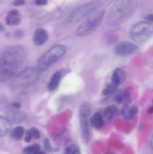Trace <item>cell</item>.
I'll list each match as a JSON object with an SVG mask.
<instances>
[{
  "label": "cell",
  "instance_id": "obj_1",
  "mask_svg": "<svg viewBox=\"0 0 153 154\" xmlns=\"http://www.w3.org/2000/svg\"><path fill=\"white\" fill-rule=\"evenodd\" d=\"M26 59V51L21 46L7 48L0 56V81L11 78Z\"/></svg>",
  "mask_w": 153,
  "mask_h": 154
},
{
  "label": "cell",
  "instance_id": "obj_2",
  "mask_svg": "<svg viewBox=\"0 0 153 154\" xmlns=\"http://www.w3.org/2000/svg\"><path fill=\"white\" fill-rule=\"evenodd\" d=\"M137 8V2L122 0L116 2L107 14V23L110 26H117L127 20Z\"/></svg>",
  "mask_w": 153,
  "mask_h": 154
},
{
  "label": "cell",
  "instance_id": "obj_3",
  "mask_svg": "<svg viewBox=\"0 0 153 154\" xmlns=\"http://www.w3.org/2000/svg\"><path fill=\"white\" fill-rule=\"evenodd\" d=\"M67 47L64 45H57L52 47L43 54L37 63V69L39 72L46 71L51 65L59 60L65 55Z\"/></svg>",
  "mask_w": 153,
  "mask_h": 154
},
{
  "label": "cell",
  "instance_id": "obj_4",
  "mask_svg": "<svg viewBox=\"0 0 153 154\" xmlns=\"http://www.w3.org/2000/svg\"><path fill=\"white\" fill-rule=\"evenodd\" d=\"M104 13V9H98L87 17L86 19L78 27L76 31L77 35L80 37H83L92 33L101 23Z\"/></svg>",
  "mask_w": 153,
  "mask_h": 154
},
{
  "label": "cell",
  "instance_id": "obj_5",
  "mask_svg": "<svg viewBox=\"0 0 153 154\" xmlns=\"http://www.w3.org/2000/svg\"><path fill=\"white\" fill-rule=\"evenodd\" d=\"M101 2L95 1L90 2L83 5L80 6L77 8L74 9L73 11L70 12V14L66 18L65 23L67 24H70L80 22L84 18L89 16L94 11L98 10L101 6Z\"/></svg>",
  "mask_w": 153,
  "mask_h": 154
},
{
  "label": "cell",
  "instance_id": "obj_6",
  "mask_svg": "<svg viewBox=\"0 0 153 154\" xmlns=\"http://www.w3.org/2000/svg\"><path fill=\"white\" fill-rule=\"evenodd\" d=\"M153 35V26L148 22L140 21L134 24L130 29V38L136 43L146 42Z\"/></svg>",
  "mask_w": 153,
  "mask_h": 154
},
{
  "label": "cell",
  "instance_id": "obj_7",
  "mask_svg": "<svg viewBox=\"0 0 153 154\" xmlns=\"http://www.w3.org/2000/svg\"><path fill=\"white\" fill-rule=\"evenodd\" d=\"M90 115H91V108L87 102H84L80 108L79 118L80 125L81 137L85 143L89 141L90 138Z\"/></svg>",
  "mask_w": 153,
  "mask_h": 154
},
{
  "label": "cell",
  "instance_id": "obj_8",
  "mask_svg": "<svg viewBox=\"0 0 153 154\" xmlns=\"http://www.w3.org/2000/svg\"><path fill=\"white\" fill-rule=\"evenodd\" d=\"M40 72L37 68L29 67L24 69L22 72L18 74L17 79L22 85H28L34 83L40 76Z\"/></svg>",
  "mask_w": 153,
  "mask_h": 154
},
{
  "label": "cell",
  "instance_id": "obj_9",
  "mask_svg": "<svg viewBox=\"0 0 153 154\" xmlns=\"http://www.w3.org/2000/svg\"><path fill=\"white\" fill-rule=\"evenodd\" d=\"M138 50V47L135 44L129 42H122L117 44L115 47L116 54L120 57H128L132 55Z\"/></svg>",
  "mask_w": 153,
  "mask_h": 154
},
{
  "label": "cell",
  "instance_id": "obj_10",
  "mask_svg": "<svg viewBox=\"0 0 153 154\" xmlns=\"http://www.w3.org/2000/svg\"><path fill=\"white\" fill-rule=\"evenodd\" d=\"M48 40V33L44 29L38 28L33 35V43L37 46H40L45 44Z\"/></svg>",
  "mask_w": 153,
  "mask_h": 154
},
{
  "label": "cell",
  "instance_id": "obj_11",
  "mask_svg": "<svg viewBox=\"0 0 153 154\" xmlns=\"http://www.w3.org/2000/svg\"><path fill=\"white\" fill-rule=\"evenodd\" d=\"M21 21V16L19 11L16 10H12L8 12L7 18H6V23L9 26H16L20 24Z\"/></svg>",
  "mask_w": 153,
  "mask_h": 154
},
{
  "label": "cell",
  "instance_id": "obj_12",
  "mask_svg": "<svg viewBox=\"0 0 153 154\" xmlns=\"http://www.w3.org/2000/svg\"><path fill=\"white\" fill-rule=\"evenodd\" d=\"M125 79V73L122 69H118L113 72L111 78V84L116 87H118Z\"/></svg>",
  "mask_w": 153,
  "mask_h": 154
},
{
  "label": "cell",
  "instance_id": "obj_13",
  "mask_svg": "<svg viewBox=\"0 0 153 154\" xmlns=\"http://www.w3.org/2000/svg\"><path fill=\"white\" fill-rule=\"evenodd\" d=\"M8 116V119L9 121L14 123H20V122L23 121L26 118L25 114L18 111H9Z\"/></svg>",
  "mask_w": 153,
  "mask_h": 154
},
{
  "label": "cell",
  "instance_id": "obj_14",
  "mask_svg": "<svg viewBox=\"0 0 153 154\" xmlns=\"http://www.w3.org/2000/svg\"><path fill=\"white\" fill-rule=\"evenodd\" d=\"M91 123L93 127L96 129H100L104 126V117L100 113H95L91 118Z\"/></svg>",
  "mask_w": 153,
  "mask_h": 154
},
{
  "label": "cell",
  "instance_id": "obj_15",
  "mask_svg": "<svg viewBox=\"0 0 153 154\" xmlns=\"http://www.w3.org/2000/svg\"><path fill=\"white\" fill-rule=\"evenodd\" d=\"M10 129V122L6 117L0 116V138L5 136Z\"/></svg>",
  "mask_w": 153,
  "mask_h": 154
},
{
  "label": "cell",
  "instance_id": "obj_16",
  "mask_svg": "<svg viewBox=\"0 0 153 154\" xmlns=\"http://www.w3.org/2000/svg\"><path fill=\"white\" fill-rule=\"evenodd\" d=\"M62 78V74L60 72H56L53 75H52L49 84H48V88L50 90L52 91L55 90L58 87V84H59L60 81Z\"/></svg>",
  "mask_w": 153,
  "mask_h": 154
},
{
  "label": "cell",
  "instance_id": "obj_17",
  "mask_svg": "<svg viewBox=\"0 0 153 154\" xmlns=\"http://www.w3.org/2000/svg\"><path fill=\"white\" fill-rule=\"evenodd\" d=\"M117 112H118V110H117L116 107L113 106V105L108 107L104 111L105 118L107 120H111L112 118H113L114 116L117 114Z\"/></svg>",
  "mask_w": 153,
  "mask_h": 154
},
{
  "label": "cell",
  "instance_id": "obj_18",
  "mask_svg": "<svg viewBox=\"0 0 153 154\" xmlns=\"http://www.w3.org/2000/svg\"><path fill=\"white\" fill-rule=\"evenodd\" d=\"M24 132H25V130H24L23 127H22V126H16V127H15L13 129L11 132L12 138L16 140H20L22 138V136H23Z\"/></svg>",
  "mask_w": 153,
  "mask_h": 154
},
{
  "label": "cell",
  "instance_id": "obj_19",
  "mask_svg": "<svg viewBox=\"0 0 153 154\" xmlns=\"http://www.w3.org/2000/svg\"><path fill=\"white\" fill-rule=\"evenodd\" d=\"M40 147L39 144H33V145L26 147L23 151H22V153H23V154H35L40 150Z\"/></svg>",
  "mask_w": 153,
  "mask_h": 154
},
{
  "label": "cell",
  "instance_id": "obj_20",
  "mask_svg": "<svg viewBox=\"0 0 153 154\" xmlns=\"http://www.w3.org/2000/svg\"><path fill=\"white\" fill-rule=\"evenodd\" d=\"M137 107L132 106L124 111V116L126 119H131L137 113Z\"/></svg>",
  "mask_w": 153,
  "mask_h": 154
},
{
  "label": "cell",
  "instance_id": "obj_21",
  "mask_svg": "<svg viewBox=\"0 0 153 154\" xmlns=\"http://www.w3.org/2000/svg\"><path fill=\"white\" fill-rule=\"evenodd\" d=\"M64 154H80V150L77 146L72 144L66 148Z\"/></svg>",
  "mask_w": 153,
  "mask_h": 154
},
{
  "label": "cell",
  "instance_id": "obj_22",
  "mask_svg": "<svg viewBox=\"0 0 153 154\" xmlns=\"http://www.w3.org/2000/svg\"><path fill=\"white\" fill-rule=\"evenodd\" d=\"M128 97V94L127 93H124V92H120V93H117L115 96V101L118 103H122L124 101H125V99Z\"/></svg>",
  "mask_w": 153,
  "mask_h": 154
},
{
  "label": "cell",
  "instance_id": "obj_23",
  "mask_svg": "<svg viewBox=\"0 0 153 154\" xmlns=\"http://www.w3.org/2000/svg\"><path fill=\"white\" fill-rule=\"evenodd\" d=\"M28 132H29L30 135H31L32 138H36V139L40 138V132H39L37 129H35V128H32V129L28 131Z\"/></svg>",
  "mask_w": 153,
  "mask_h": 154
},
{
  "label": "cell",
  "instance_id": "obj_24",
  "mask_svg": "<svg viewBox=\"0 0 153 154\" xmlns=\"http://www.w3.org/2000/svg\"><path fill=\"white\" fill-rule=\"evenodd\" d=\"M36 5H46L47 3L46 1H40V0H38V1L34 2Z\"/></svg>",
  "mask_w": 153,
  "mask_h": 154
},
{
  "label": "cell",
  "instance_id": "obj_25",
  "mask_svg": "<svg viewBox=\"0 0 153 154\" xmlns=\"http://www.w3.org/2000/svg\"><path fill=\"white\" fill-rule=\"evenodd\" d=\"M31 139H32V136H31V135H30L29 132H27L26 136V138H25L26 142H29V141H31Z\"/></svg>",
  "mask_w": 153,
  "mask_h": 154
},
{
  "label": "cell",
  "instance_id": "obj_26",
  "mask_svg": "<svg viewBox=\"0 0 153 154\" xmlns=\"http://www.w3.org/2000/svg\"><path fill=\"white\" fill-rule=\"evenodd\" d=\"M24 1H19V0H17V1H14L13 2V4L14 5H16V6H18V5H23L24 4Z\"/></svg>",
  "mask_w": 153,
  "mask_h": 154
},
{
  "label": "cell",
  "instance_id": "obj_27",
  "mask_svg": "<svg viewBox=\"0 0 153 154\" xmlns=\"http://www.w3.org/2000/svg\"><path fill=\"white\" fill-rule=\"evenodd\" d=\"M148 113H149V114H153V106L151 107V108H150L149 109H148Z\"/></svg>",
  "mask_w": 153,
  "mask_h": 154
},
{
  "label": "cell",
  "instance_id": "obj_28",
  "mask_svg": "<svg viewBox=\"0 0 153 154\" xmlns=\"http://www.w3.org/2000/svg\"><path fill=\"white\" fill-rule=\"evenodd\" d=\"M35 154H46L44 153V152H43V151H40V150H39L38 152H37V153H36Z\"/></svg>",
  "mask_w": 153,
  "mask_h": 154
},
{
  "label": "cell",
  "instance_id": "obj_29",
  "mask_svg": "<svg viewBox=\"0 0 153 154\" xmlns=\"http://www.w3.org/2000/svg\"><path fill=\"white\" fill-rule=\"evenodd\" d=\"M151 147H152V148L153 149V138H152V140H151Z\"/></svg>",
  "mask_w": 153,
  "mask_h": 154
},
{
  "label": "cell",
  "instance_id": "obj_30",
  "mask_svg": "<svg viewBox=\"0 0 153 154\" xmlns=\"http://www.w3.org/2000/svg\"><path fill=\"white\" fill-rule=\"evenodd\" d=\"M1 28H2V26H1V24H0V29H1Z\"/></svg>",
  "mask_w": 153,
  "mask_h": 154
},
{
  "label": "cell",
  "instance_id": "obj_31",
  "mask_svg": "<svg viewBox=\"0 0 153 154\" xmlns=\"http://www.w3.org/2000/svg\"><path fill=\"white\" fill-rule=\"evenodd\" d=\"M108 154H113V153H108Z\"/></svg>",
  "mask_w": 153,
  "mask_h": 154
}]
</instances>
